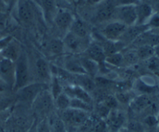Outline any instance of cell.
I'll return each instance as SVG.
<instances>
[{"label":"cell","mask_w":159,"mask_h":132,"mask_svg":"<svg viewBox=\"0 0 159 132\" xmlns=\"http://www.w3.org/2000/svg\"><path fill=\"white\" fill-rule=\"evenodd\" d=\"M29 80V61L26 54L22 52L15 62V81L12 88L18 91L30 83Z\"/></svg>","instance_id":"cell-1"},{"label":"cell","mask_w":159,"mask_h":132,"mask_svg":"<svg viewBox=\"0 0 159 132\" xmlns=\"http://www.w3.org/2000/svg\"><path fill=\"white\" fill-rule=\"evenodd\" d=\"M113 19L115 21L123 23L127 27L136 25V6L134 5L116 6Z\"/></svg>","instance_id":"cell-2"},{"label":"cell","mask_w":159,"mask_h":132,"mask_svg":"<svg viewBox=\"0 0 159 132\" xmlns=\"http://www.w3.org/2000/svg\"><path fill=\"white\" fill-rule=\"evenodd\" d=\"M48 89V86L43 82L30 83L23 87L17 91V97L21 101L32 102L36 97L45 90Z\"/></svg>","instance_id":"cell-3"},{"label":"cell","mask_w":159,"mask_h":132,"mask_svg":"<svg viewBox=\"0 0 159 132\" xmlns=\"http://www.w3.org/2000/svg\"><path fill=\"white\" fill-rule=\"evenodd\" d=\"M65 49H67L72 53H80L85 51L89 46L87 39H82L75 35L71 32H68L64 36L63 40Z\"/></svg>","instance_id":"cell-4"},{"label":"cell","mask_w":159,"mask_h":132,"mask_svg":"<svg viewBox=\"0 0 159 132\" xmlns=\"http://www.w3.org/2000/svg\"><path fill=\"white\" fill-rule=\"evenodd\" d=\"M127 28V26L123 23L113 20L104 26L102 30V35L109 41H120Z\"/></svg>","instance_id":"cell-5"},{"label":"cell","mask_w":159,"mask_h":132,"mask_svg":"<svg viewBox=\"0 0 159 132\" xmlns=\"http://www.w3.org/2000/svg\"><path fill=\"white\" fill-rule=\"evenodd\" d=\"M61 118L65 123L68 125L80 126L84 125L89 120V113L80 110L68 108L62 111Z\"/></svg>","instance_id":"cell-6"},{"label":"cell","mask_w":159,"mask_h":132,"mask_svg":"<svg viewBox=\"0 0 159 132\" xmlns=\"http://www.w3.org/2000/svg\"><path fill=\"white\" fill-rule=\"evenodd\" d=\"M33 105L38 114H45L52 109L54 105V99L51 96V92L48 90L42 91L33 101Z\"/></svg>","instance_id":"cell-7"},{"label":"cell","mask_w":159,"mask_h":132,"mask_svg":"<svg viewBox=\"0 0 159 132\" xmlns=\"http://www.w3.org/2000/svg\"><path fill=\"white\" fill-rule=\"evenodd\" d=\"M74 19L75 17L69 11L65 9H57L53 22L59 30L66 34L69 32Z\"/></svg>","instance_id":"cell-8"},{"label":"cell","mask_w":159,"mask_h":132,"mask_svg":"<svg viewBox=\"0 0 159 132\" xmlns=\"http://www.w3.org/2000/svg\"><path fill=\"white\" fill-rule=\"evenodd\" d=\"M0 78L13 87L15 81V62L0 57Z\"/></svg>","instance_id":"cell-9"},{"label":"cell","mask_w":159,"mask_h":132,"mask_svg":"<svg viewBox=\"0 0 159 132\" xmlns=\"http://www.w3.org/2000/svg\"><path fill=\"white\" fill-rule=\"evenodd\" d=\"M148 30H150V29L147 25H142V26L134 25V26H128L124 33L123 34L120 41L123 44H127V43L134 42L141 34Z\"/></svg>","instance_id":"cell-10"},{"label":"cell","mask_w":159,"mask_h":132,"mask_svg":"<svg viewBox=\"0 0 159 132\" xmlns=\"http://www.w3.org/2000/svg\"><path fill=\"white\" fill-rule=\"evenodd\" d=\"M116 6L111 1H106L101 4L95 15V19L97 23H103L113 19Z\"/></svg>","instance_id":"cell-11"},{"label":"cell","mask_w":159,"mask_h":132,"mask_svg":"<svg viewBox=\"0 0 159 132\" xmlns=\"http://www.w3.org/2000/svg\"><path fill=\"white\" fill-rule=\"evenodd\" d=\"M63 92H65L70 98H77L93 104V97H91L89 93L79 85L67 86L66 87L63 88Z\"/></svg>","instance_id":"cell-12"},{"label":"cell","mask_w":159,"mask_h":132,"mask_svg":"<svg viewBox=\"0 0 159 132\" xmlns=\"http://www.w3.org/2000/svg\"><path fill=\"white\" fill-rule=\"evenodd\" d=\"M154 13V9L150 4L144 2H141L136 5V14L137 22L136 25L142 26L146 25L148 22L149 19L152 17Z\"/></svg>","instance_id":"cell-13"},{"label":"cell","mask_w":159,"mask_h":132,"mask_svg":"<svg viewBox=\"0 0 159 132\" xmlns=\"http://www.w3.org/2000/svg\"><path fill=\"white\" fill-rule=\"evenodd\" d=\"M85 53H86V57L96 61V63H99V65L105 63L104 61L107 56L101 45L96 43L89 45L87 49H85Z\"/></svg>","instance_id":"cell-14"},{"label":"cell","mask_w":159,"mask_h":132,"mask_svg":"<svg viewBox=\"0 0 159 132\" xmlns=\"http://www.w3.org/2000/svg\"><path fill=\"white\" fill-rule=\"evenodd\" d=\"M35 69L37 77L43 80V83H45L46 80H51L52 74H51V66L45 59H37L35 63Z\"/></svg>","instance_id":"cell-15"},{"label":"cell","mask_w":159,"mask_h":132,"mask_svg":"<svg viewBox=\"0 0 159 132\" xmlns=\"http://www.w3.org/2000/svg\"><path fill=\"white\" fill-rule=\"evenodd\" d=\"M21 53L22 51L20 49V45L11 40L9 43L1 50V57L8 59L12 62H16Z\"/></svg>","instance_id":"cell-16"},{"label":"cell","mask_w":159,"mask_h":132,"mask_svg":"<svg viewBox=\"0 0 159 132\" xmlns=\"http://www.w3.org/2000/svg\"><path fill=\"white\" fill-rule=\"evenodd\" d=\"M107 125L113 131H118L124 125L125 121L124 114L118 110H112L107 118Z\"/></svg>","instance_id":"cell-17"},{"label":"cell","mask_w":159,"mask_h":132,"mask_svg":"<svg viewBox=\"0 0 159 132\" xmlns=\"http://www.w3.org/2000/svg\"><path fill=\"white\" fill-rule=\"evenodd\" d=\"M153 103L152 99L147 94H141L130 101V108L134 112H141L148 109Z\"/></svg>","instance_id":"cell-18"},{"label":"cell","mask_w":159,"mask_h":132,"mask_svg":"<svg viewBox=\"0 0 159 132\" xmlns=\"http://www.w3.org/2000/svg\"><path fill=\"white\" fill-rule=\"evenodd\" d=\"M69 31L82 39H88L89 35L88 26L84 20L79 18H75Z\"/></svg>","instance_id":"cell-19"},{"label":"cell","mask_w":159,"mask_h":132,"mask_svg":"<svg viewBox=\"0 0 159 132\" xmlns=\"http://www.w3.org/2000/svg\"><path fill=\"white\" fill-rule=\"evenodd\" d=\"M18 15L23 23L29 24L34 20V12L30 4L27 2H23L19 4Z\"/></svg>","instance_id":"cell-20"},{"label":"cell","mask_w":159,"mask_h":132,"mask_svg":"<svg viewBox=\"0 0 159 132\" xmlns=\"http://www.w3.org/2000/svg\"><path fill=\"white\" fill-rule=\"evenodd\" d=\"M41 7L47 21L52 23L57 11L56 0H41Z\"/></svg>","instance_id":"cell-21"},{"label":"cell","mask_w":159,"mask_h":132,"mask_svg":"<svg viewBox=\"0 0 159 132\" xmlns=\"http://www.w3.org/2000/svg\"><path fill=\"white\" fill-rule=\"evenodd\" d=\"M65 70L70 74H75V75H82V74H86L82 63L80 62V59L75 58V57H70L67 59L65 63Z\"/></svg>","instance_id":"cell-22"},{"label":"cell","mask_w":159,"mask_h":132,"mask_svg":"<svg viewBox=\"0 0 159 132\" xmlns=\"http://www.w3.org/2000/svg\"><path fill=\"white\" fill-rule=\"evenodd\" d=\"M80 62L87 75L94 77L98 74L99 70V65L96 61L85 57L80 58Z\"/></svg>","instance_id":"cell-23"},{"label":"cell","mask_w":159,"mask_h":132,"mask_svg":"<svg viewBox=\"0 0 159 132\" xmlns=\"http://www.w3.org/2000/svg\"><path fill=\"white\" fill-rule=\"evenodd\" d=\"M51 132H66L65 123L63 121L61 117L52 116L48 120Z\"/></svg>","instance_id":"cell-24"},{"label":"cell","mask_w":159,"mask_h":132,"mask_svg":"<svg viewBox=\"0 0 159 132\" xmlns=\"http://www.w3.org/2000/svg\"><path fill=\"white\" fill-rule=\"evenodd\" d=\"M77 76L79 86L84 88L89 93L94 91V90L96 87V85L95 83V81L93 79V77H89L87 74H82V75Z\"/></svg>","instance_id":"cell-25"},{"label":"cell","mask_w":159,"mask_h":132,"mask_svg":"<svg viewBox=\"0 0 159 132\" xmlns=\"http://www.w3.org/2000/svg\"><path fill=\"white\" fill-rule=\"evenodd\" d=\"M136 53L140 60H148L152 57H155L154 46H151V45H141L138 47Z\"/></svg>","instance_id":"cell-26"},{"label":"cell","mask_w":159,"mask_h":132,"mask_svg":"<svg viewBox=\"0 0 159 132\" xmlns=\"http://www.w3.org/2000/svg\"><path fill=\"white\" fill-rule=\"evenodd\" d=\"M48 49L53 55H61L64 53L65 46L63 40L60 39H53L48 43Z\"/></svg>","instance_id":"cell-27"},{"label":"cell","mask_w":159,"mask_h":132,"mask_svg":"<svg viewBox=\"0 0 159 132\" xmlns=\"http://www.w3.org/2000/svg\"><path fill=\"white\" fill-rule=\"evenodd\" d=\"M54 105L57 107V109L63 111L65 110L70 108V103H71V98L62 92L59 94L55 99H54Z\"/></svg>","instance_id":"cell-28"},{"label":"cell","mask_w":159,"mask_h":132,"mask_svg":"<svg viewBox=\"0 0 159 132\" xmlns=\"http://www.w3.org/2000/svg\"><path fill=\"white\" fill-rule=\"evenodd\" d=\"M70 108L73 109L80 110V111H86L89 113L93 111V104L86 103L82 100H79L77 98H71V103H70Z\"/></svg>","instance_id":"cell-29"},{"label":"cell","mask_w":159,"mask_h":132,"mask_svg":"<svg viewBox=\"0 0 159 132\" xmlns=\"http://www.w3.org/2000/svg\"><path fill=\"white\" fill-rule=\"evenodd\" d=\"M51 94L52 96L53 99L56 98L59 94L63 92V87H62L61 83L60 81V79L57 76L53 75L51 80Z\"/></svg>","instance_id":"cell-30"},{"label":"cell","mask_w":159,"mask_h":132,"mask_svg":"<svg viewBox=\"0 0 159 132\" xmlns=\"http://www.w3.org/2000/svg\"><path fill=\"white\" fill-rule=\"evenodd\" d=\"M106 63L112 65L114 66H119L124 63V57H123V53L120 52L116 53L111 54V55L107 56L105 58Z\"/></svg>","instance_id":"cell-31"},{"label":"cell","mask_w":159,"mask_h":132,"mask_svg":"<svg viewBox=\"0 0 159 132\" xmlns=\"http://www.w3.org/2000/svg\"><path fill=\"white\" fill-rule=\"evenodd\" d=\"M136 88L139 92L142 93L141 94H153V93L156 92L157 87L155 86H152V85L148 84L146 83L145 81L143 80H138V83L136 84Z\"/></svg>","instance_id":"cell-32"},{"label":"cell","mask_w":159,"mask_h":132,"mask_svg":"<svg viewBox=\"0 0 159 132\" xmlns=\"http://www.w3.org/2000/svg\"><path fill=\"white\" fill-rule=\"evenodd\" d=\"M102 103L105 106H107V108L110 110H115L117 108L118 106V100H116V97L112 95H107L102 100Z\"/></svg>","instance_id":"cell-33"},{"label":"cell","mask_w":159,"mask_h":132,"mask_svg":"<svg viewBox=\"0 0 159 132\" xmlns=\"http://www.w3.org/2000/svg\"><path fill=\"white\" fill-rule=\"evenodd\" d=\"M124 57V63H127L129 65L134 64L139 60L136 52H127V53L123 54Z\"/></svg>","instance_id":"cell-34"},{"label":"cell","mask_w":159,"mask_h":132,"mask_svg":"<svg viewBox=\"0 0 159 132\" xmlns=\"http://www.w3.org/2000/svg\"><path fill=\"white\" fill-rule=\"evenodd\" d=\"M146 25L149 29H159V12H154Z\"/></svg>","instance_id":"cell-35"},{"label":"cell","mask_w":159,"mask_h":132,"mask_svg":"<svg viewBox=\"0 0 159 132\" xmlns=\"http://www.w3.org/2000/svg\"><path fill=\"white\" fill-rule=\"evenodd\" d=\"M110 111H111V110L109 109V108H107V106H105L102 103H100L99 106H98L97 113L101 118L107 119V117L109 116V114H110Z\"/></svg>","instance_id":"cell-36"},{"label":"cell","mask_w":159,"mask_h":132,"mask_svg":"<svg viewBox=\"0 0 159 132\" xmlns=\"http://www.w3.org/2000/svg\"><path fill=\"white\" fill-rule=\"evenodd\" d=\"M144 123L147 126L150 127V128H154L156 127L158 125V119H157V116L153 115V114H149L147 117L144 118Z\"/></svg>","instance_id":"cell-37"},{"label":"cell","mask_w":159,"mask_h":132,"mask_svg":"<svg viewBox=\"0 0 159 132\" xmlns=\"http://www.w3.org/2000/svg\"><path fill=\"white\" fill-rule=\"evenodd\" d=\"M116 100H118V102H120V103H124V104H127L130 102V94L128 93L125 92H119L117 93V94L116 95Z\"/></svg>","instance_id":"cell-38"},{"label":"cell","mask_w":159,"mask_h":132,"mask_svg":"<svg viewBox=\"0 0 159 132\" xmlns=\"http://www.w3.org/2000/svg\"><path fill=\"white\" fill-rule=\"evenodd\" d=\"M36 132H51L47 119H44V120L40 122V125L37 127Z\"/></svg>","instance_id":"cell-39"},{"label":"cell","mask_w":159,"mask_h":132,"mask_svg":"<svg viewBox=\"0 0 159 132\" xmlns=\"http://www.w3.org/2000/svg\"><path fill=\"white\" fill-rule=\"evenodd\" d=\"M128 128L129 129L133 131L141 132L142 131V125L138 123V121H131L128 125Z\"/></svg>","instance_id":"cell-40"},{"label":"cell","mask_w":159,"mask_h":132,"mask_svg":"<svg viewBox=\"0 0 159 132\" xmlns=\"http://www.w3.org/2000/svg\"><path fill=\"white\" fill-rule=\"evenodd\" d=\"M141 0H117L118 4L116 6H120V5H136L141 3Z\"/></svg>","instance_id":"cell-41"},{"label":"cell","mask_w":159,"mask_h":132,"mask_svg":"<svg viewBox=\"0 0 159 132\" xmlns=\"http://www.w3.org/2000/svg\"><path fill=\"white\" fill-rule=\"evenodd\" d=\"M9 87H10V86L4 80L0 78V93L6 92L9 89Z\"/></svg>","instance_id":"cell-42"},{"label":"cell","mask_w":159,"mask_h":132,"mask_svg":"<svg viewBox=\"0 0 159 132\" xmlns=\"http://www.w3.org/2000/svg\"><path fill=\"white\" fill-rule=\"evenodd\" d=\"M68 3L70 4L75 5V6H77V5H79L81 2H82V0H66Z\"/></svg>","instance_id":"cell-43"},{"label":"cell","mask_w":159,"mask_h":132,"mask_svg":"<svg viewBox=\"0 0 159 132\" xmlns=\"http://www.w3.org/2000/svg\"><path fill=\"white\" fill-rule=\"evenodd\" d=\"M5 8H6V5L3 2L2 0H0V14L4 13Z\"/></svg>","instance_id":"cell-44"},{"label":"cell","mask_w":159,"mask_h":132,"mask_svg":"<svg viewBox=\"0 0 159 132\" xmlns=\"http://www.w3.org/2000/svg\"><path fill=\"white\" fill-rule=\"evenodd\" d=\"M154 51H155V57L159 60V45L154 46Z\"/></svg>","instance_id":"cell-45"},{"label":"cell","mask_w":159,"mask_h":132,"mask_svg":"<svg viewBox=\"0 0 159 132\" xmlns=\"http://www.w3.org/2000/svg\"><path fill=\"white\" fill-rule=\"evenodd\" d=\"M89 4L94 5V4H98V3H100L101 2L104 1V0H86Z\"/></svg>","instance_id":"cell-46"},{"label":"cell","mask_w":159,"mask_h":132,"mask_svg":"<svg viewBox=\"0 0 159 132\" xmlns=\"http://www.w3.org/2000/svg\"><path fill=\"white\" fill-rule=\"evenodd\" d=\"M12 1V0H2V2L5 3V5H6V6H9Z\"/></svg>","instance_id":"cell-47"},{"label":"cell","mask_w":159,"mask_h":132,"mask_svg":"<svg viewBox=\"0 0 159 132\" xmlns=\"http://www.w3.org/2000/svg\"><path fill=\"white\" fill-rule=\"evenodd\" d=\"M34 128H31L30 130H29V131L28 132H36V129H37V127H36V128H34V129H33Z\"/></svg>","instance_id":"cell-48"},{"label":"cell","mask_w":159,"mask_h":132,"mask_svg":"<svg viewBox=\"0 0 159 132\" xmlns=\"http://www.w3.org/2000/svg\"><path fill=\"white\" fill-rule=\"evenodd\" d=\"M157 119H158V124H159V111L158 112V114H157Z\"/></svg>","instance_id":"cell-49"},{"label":"cell","mask_w":159,"mask_h":132,"mask_svg":"<svg viewBox=\"0 0 159 132\" xmlns=\"http://www.w3.org/2000/svg\"><path fill=\"white\" fill-rule=\"evenodd\" d=\"M157 132H159V126H158V129H157Z\"/></svg>","instance_id":"cell-50"}]
</instances>
